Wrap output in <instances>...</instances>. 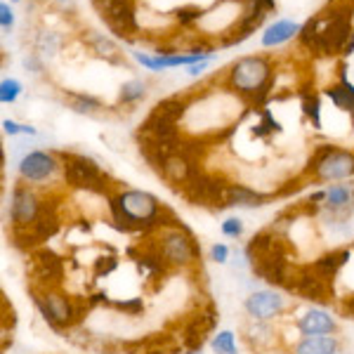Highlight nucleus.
I'll list each match as a JSON object with an SVG mask.
<instances>
[{
    "mask_svg": "<svg viewBox=\"0 0 354 354\" xmlns=\"http://www.w3.org/2000/svg\"><path fill=\"white\" fill-rule=\"evenodd\" d=\"M165 205L153 194L140 189H125L109 196L113 227L121 232H149Z\"/></svg>",
    "mask_w": 354,
    "mask_h": 354,
    "instance_id": "obj_1",
    "label": "nucleus"
},
{
    "mask_svg": "<svg viewBox=\"0 0 354 354\" xmlns=\"http://www.w3.org/2000/svg\"><path fill=\"white\" fill-rule=\"evenodd\" d=\"M272 59L267 55H248L236 59L227 71V85L250 104H262L272 90Z\"/></svg>",
    "mask_w": 354,
    "mask_h": 354,
    "instance_id": "obj_2",
    "label": "nucleus"
},
{
    "mask_svg": "<svg viewBox=\"0 0 354 354\" xmlns=\"http://www.w3.org/2000/svg\"><path fill=\"white\" fill-rule=\"evenodd\" d=\"M62 158V173L68 187L83 192L104 194L106 192V175L100 168V163L83 153H59Z\"/></svg>",
    "mask_w": 354,
    "mask_h": 354,
    "instance_id": "obj_3",
    "label": "nucleus"
},
{
    "mask_svg": "<svg viewBox=\"0 0 354 354\" xmlns=\"http://www.w3.org/2000/svg\"><path fill=\"white\" fill-rule=\"evenodd\" d=\"M156 250L161 253V258L168 267H189L198 260V248L194 243V236L185 227L165 230Z\"/></svg>",
    "mask_w": 354,
    "mask_h": 354,
    "instance_id": "obj_4",
    "label": "nucleus"
},
{
    "mask_svg": "<svg viewBox=\"0 0 354 354\" xmlns=\"http://www.w3.org/2000/svg\"><path fill=\"white\" fill-rule=\"evenodd\" d=\"M31 295H33V302H36L38 312L43 314V319L50 324L55 330H62V328H68L71 324H76L78 319V307L76 302L66 295L57 293V290H45V293H36L31 288Z\"/></svg>",
    "mask_w": 354,
    "mask_h": 354,
    "instance_id": "obj_5",
    "label": "nucleus"
},
{
    "mask_svg": "<svg viewBox=\"0 0 354 354\" xmlns=\"http://www.w3.org/2000/svg\"><path fill=\"white\" fill-rule=\"evenodd\" d=\"M227 182L220 180L215 175H208L203 170H194L182 192L189 198L194 205H210V208H225V194H227Z\"/></svg>",
    "mask_w": 354,
    "mask_h": 354,
    "instance_id": "obj_6",
    "label": "nucleus"
},
{
    "mask_svg": "<svg viewBox=\"0 0 354 354\" xmlns=\"http://www.w3.org/2000/svg\"><path fill=\"white\" fill-rule=\"evenodd\" d=\"M317 182H340L354 177V151L340 149L333 147V151L328 156H324L322 161L314 165L310 173Z\"/></svg>",
    "mask_w": 354,
    "mask_h": 354,
    "instance_id": "obj_7",
    "label": "nucleus"
},
{
    "mask_svg": "<svg viewBox=\"0 0 354 354\" xmlns=\"http://www.w3.org/2000/svg\"><path fill=\"white\" fill-rule=\"evenodd\" d=\"M43 203L36 196V192L26 185H17L10 198V222L12 227H31L33 222L41 218Z\"/></svg>",
    "mask_w": 354,
    "mask_h": 354,
    "instance_id": "obj_8",
    "label": "nucleus"
},
{
    "mask_svg": "<svg viewBox=\"0 0 354 354\" xmlns=\"http://www.w3.org/2000/svg\"><path fill=\"white\" fill-rule=\"evenodd\" d=\"M62 170L59 153L31 151L19 161V175L24 182H48Z\"/></svg>",
    "mask_w": 354,
    "mask_h": 354,
    "instance_id": "obj_9",
    "label": "nucleus"
},
{
    "mask_svg": "<svg viewBox=\"0 0 354 354\" xmlns=\"http://www.w3.org/2000/svg\"><path fill=\"white\" fill-rule=\"evenodd\" d=\"M286 290L300 295L305 300H314V302H328V283L324 279H319L310 267H293V274H290Z\"/></svg>",
    "mask_w": 354,
    "mask_h": 354,
    "instance_id": "obj_10",
    "label": "nucleus"
},
{
    "mask_svg": "<svg viewBox=\"0 0 354 354\" xmlns=\"http://www.w3.org/2000/svg\"><path fill=\"white\" fill-rule=\"evenodd\" d=\"M243 307L255 322H270L286 310V298L277 290H255L243 300Z\"/></svg>",
    "mask_w": 354,
    "mask_h": 354,
    "instance_id": "obj_11",
    "label": "nucleus"
},
{
    "mask_svg": "<svg viewBox=\"0 0 354 354\" xmlns=\"http://www.w3.org/2000/svg\"><path fill=\"white\" fill-rule=\"evenodd\" d=\"M215 326H218V312L213 307H205L203 312H198L196 317L189 319V324L185 326V335H182V342L189 347L192 352L201 350L205 335L210 333Z\"/></svg>",
    "mask_w": 354,
    "mask_h": 354,
    "instance_id": "obj_12",
    "label": "nucleus"
},
{
    "mask_svg": "<svg viewBox=\"0 0 354 354\" xmlns=\"http://www.w3.org/2000/svg\"><path fill=\"white\" fill-rule=\"evenodd\" d=\"M324 95H326L328 100L338 106V109L350 113L352 125H354V85L350 83V78H347L345 64L338 66V83L328 85V88L324 90Z\"/></svg>",
    "mask_w": 354,
    "mask_h": 354,
    "instance_id": "obj_13",
    "label": "nucleus"
},
{
    "mask_svg": "<svg viewBox=\"0 0 354 354\" xmlns=\"http://www.w3.org/2000/svg\"><path fill=\"white\" fill-rule=\"evenodd\" d=\"M295 328L302 335H330L338 330V324H335V319L326 310H307L295 322Z\"/></svg>",
    "mask_w": 354,
    "mask_h": 354,
    "instance_id": "obj_14",
    "label": "nucleus"
},
{
    "mask_svg": "<svg viewBox=\"0 0 354 354\" xmlns=\"http://www.w3.org/2000/svg\"><path fill=\"white\" fill-rule=\"evenodd\" d=\"M102 19L109 24V28L116 33V36L128 38L130 33L137 31V17H135V3H133V0H121V3H118L106 17H102Z\"/></svg>",
    "mask_w": 354,
    "mask_h": 354,
    "instance_id": "obj_15",
    "label": "nucleus"
},
{
    "mask_svg": "<svg viewBox=\"0 0 354 354\" xmlns=\"http://www.w3.org/2000/svg\"><path fill=\"white\" fill-rule=\"evenodd\" d=\"M347 260H350V248L330 250V253L319 255L310 265V270L317 274L319 279H324V281L333 286V279L338 277V272L347 265Z\"/></svg>",
    "mask_w": 354,
    "mask_h": 354,
    "instance_id": "obj_16",
    "label": "nucleus"
},
{
    "mask_svg": "<svg viewBox=\"0 0 354 354\" xmlns=\"http://www.w3.org/2000/svg\"><path fill=\"white\" fill-rule=\"evenodd\" d=\"M194 170H196V163H192L185 153L175 151V153H170V156L165 158V163L161 168V177L165 182H170V185L185 187L187 182H189V177L194 175Z\"/></svg>",
    "mask_w": 354,
    "mask_h": 354,
    "instance_id": "obj_17",
    "label": "nucleus"
},
{
    "mask_svg": "<svg viewBox=\"0 0 354 354\" xmlns=\"http://www.w3.org/2000/svg\"><path fill=\"white\" fill-rule=\"evenodd\" d=\"M33 262H36V274L41 281L59 283L62 277H64V260H62L55 250L41 248L36 255H33Z\"/></svg>",
    "mask_w": 354,
    "mask_h": 354,
    "instance_id": "obj_18",
    "label": "nucleus"
},
{
    "mask_svg": "<svg viewBox=\"0 0 354 354\" xmlns=\"http://www.w3.org/2000/svg\"><path fill=\"white\" fill-rule=\"evenodd\" d=\"M272 198V194L255 192L245 185H230L225 194V205H236V208H260Z\"/></svg>",
    "mask_w": 354,
    "mask_h": 354,
    "instance_id": "obj_19",
    "label": "nucleus"
},
{
    "mask_svg": "<svg viewBox=\"0 0 354 354\" xmlns=\"http://www.w3.org/2000/svg\"><path fill=\"white\" fill-rule=\"evenodd\" d=\"M300 28L302 26L298 21H290V19L274 21V24L267 26L265 33H262V48H277V45H281V43H288L290 38H298Z\"/></svg>",
    "mask_w": 354,
    "mask_h": 354,
    "instance_id": "obj_20",
    "label": "nucleus"
},
{
    "mask_svg": "<svg viewBox=\"0 0 354 354\" xmlns=\"http://www.w3.org/2000/svg\"><path fill=\"white\" fill-rule=\"evenodd\" d=\"M83 43L90 45V50L102 57V59L111 62V64H123L121 59V50H118V45L111 41V38H106L104 33H97V31H85L83 33Z\"/></svg>",
    "mask_w": 354,
    "mask_h": 354,
    "instance_id": "obj_21",
    "label": "nucleus"
},
{
    "mask_svg": "<svg viewBox=\"0 0 354 354\" xmlns=\"http://www.w3.org/2000/svg\"><path fill=\"white\" fill-rule=\"evenodd\" d=\"M340 342L333 335H302L293 347V354H338Z\"/></svg>",
    "mask_w": 354,
    "mask_h": 354,
    "instance_id": "obj_22",
    "label": "nucleus"
},
{
    "mask_svg": "<svg viewBox=\"0 0 354 354\" xmlns=\"http://www.w3.org/2000/svg\"><path fill=\"white\" fill-rule=\"evenodd\" d=\"M354 198V189L347 185H333L326 189V201H324V208L330 210L333 215H342L350 210V203Z\"/></svg>",
    "mask_w": 354,
    "mask_h": 354,
    "instance_id": "obj_23",
    "label": "nucleus"
},
{
    "mask_svg": "<svg viewBox=\"0 0 354 354\" xmlns=\"http://www.w3.org/2000/svg\"><path fill=\"white\" fill-rule=\"evenodd\" d=\"M300 100L302 111L312 121L314 130H322V102H319V95H314L312 90H300Z\"/></svg>",
    "mask_w": 354,
    "mask_h": 354,
    "instance_id": "obj_24",
    "label": "nucleus"
},
{
    "mask_svg": "<svg viewBox=\"0 0 354 354\" xmlns=\"http://www.w3.org/2000/svg\"><path fill=\"white\" fill-rule=\"evenodd\" d=\"M68 102H71V109L76 113H97L102 109V102L93 95L85 93H66Z\"/></svg>",
    "mask_w": 354,
    "mask_h": 354,
    "instance_id": "obj_25",
    "label": "nucleus"
},
{
    "mask_svg": "<svg viewBox=\"0 0 354 354\" xmlns=\"http://www.w3.org/2000/svg\"><path fill=\"white\" fill-rule=\"evenodd\" d=\"M147 97V83L145 81H128L121 85V95H118V102L121 104H137L140 100Z\"/></svg>",
    "mask_w": 354,
    "mask_h": 354,
    "instance_id": "obj_26",
    "label": "nucleus"
},
{
    "mask_svg": "<svg viewBox=\"0 0 354 354\" xmlns=\"http://www.w3.org/2000/svg\"><path fill=\"white\" fill-rule=\"evenodd\" d=\"M281 130V123L272 116L270 109H260V123L253 125V137H267L272 133H279Z\"/></svg>",
    "mask_w": 354,
    "mask_h": 354,
    "instance_id": "obj_27",
    "label": "nucleus"
},
{
    "mask_svg": "<svg viewBox=\"0 0 354 354\" xmlns=\"http://www.w3.org/2000/svg\"><path fill=\"white\" fill-rule=\"evenodd\" d=\"M210 347H213L215 354H236V342H234V333L232 330H220L213 340H210Z\"/></svg>",
    "mask_w": 354,
    "mask_h": 354,
    "instance_id": "obj_28",
    "label": "nucleus"
},
{
    "mask_svg": "<svg viewBox=\"0 0 354 354\" xmlns=\"http://www.w3.org/2000/svg\"><path fill=\"white\" fill-rule=\"evenodd\" d=\"M173 15L180 26H192V24H196L205 12L198 8V5H185V8H177Z\"/></svg>",
    "mask_w": 354,
    "mask_h": 354,
    "instance_id": "obj_29",
    "label": "nucleus"
},
{
    "mask_svg": "<svg viewBox=\"0 0 354 354\" xmlns=\"http://www.w3.org/2000/svg\"><path fill=\"white\" fill-rule=\"evenodd\" d=\"M62 36L59 33H53V31H48V33H43L41 38H38V43H36V48H38V53H43V55H50L53 57L57 50L62 48Z\"/></svg>",
    "mask_w": 354,
    "mask_h": 354,
    "instance_id": "obj_30",
    "label": "nucleus"
},
{
    "mask_svg": "<svg viewBox=\"0 0 354 354\" xmlns=\"http://www.w3.org/2000/svg\"><path fill=\"white\" fill-rule=\"evenodd\" d=\"M19 95H21V83L19 81H15V78H5V81L0 83V102H3V104H15Z\"/></svg>",
    "mask_w": 354,
    "mask_h": 354,
    "instance_id": "obj_31",
    "label": "nucleus"
},
{
    "mask_svg": "<svg viewBox=\"0 0 354 354\" xmlns=\"http://www.w3.org/2000/svg\"><path fill=\"white\" fill-rule=\"evenodd\" d=\"M116 310H121L125 312L128 317H137V314H142L145 312V300L142 298H130V300H113L111 302Z\"/></svg>",
    "mask_w": 354,
    "mask_h": 354,
    "instance_id": "obj_32",
    "label": "nucleus"
},
{
    "mask_svg": "<svg viewBox=\"0 0 354 354\" xmlns=\"http://www.w3.org/2000/svg\"><path fill=\"white\" fill-rule=\"evenodd\" d=\"M118 267V258L116 255H102V258L95 260V277H109V274Z\"/></svg>",
    "mask_w": 354,
    "mask_h": 354,
    "instance_id": "obj_33",
    "label": "nucleus"
},
{
    "mask_svg": "<svg viewBox=\"0 0 354 354\" xmlns=\"http://www.w3.org/2000/svg\"><path fill=\"white\" fill-rule=\"evenodd\" d=\"M222 234L230 239H239L243 234V222L239 218H227L222 222Z\"/></svg>",
    "mask_w": 354,
    "mask_h": 354,
    "instance_id": "obj_34",
    "label": "nucleus"
},
{
    "mask_svg": "<svg viewBox=\"0 0 354 354\" xmlns=\"http://www.w3.org/2000/svg\"><path fill=\"white\" fill-rule=\"evenodd\" d=\"M210 260L218 262V265H225V262L230 260V248H227L225 243H215L213 248H210Z\"/></svg>",
    "mask_w": 354,
    "mask_h": 354,
    "instance_id": "obj_35",
    "label": "nucleus"
},
{
    "mask_svg": "<svg viewBox=\"0 0 354 354\" xmlns=\"http://www.w3.org/2000/svg\"><path fill=\"white\" fill-rule=\"evenodd\" d=\"M0 24H3V31H12L15 26V12L10 10L8 3L0 5Z\"/></svg>",
    "mask_w": 354,
    "mask_h": 354,
    "instance_id": "obj_36",
    "label": "nucleus"
},
{
    "mask_svg": "<svg viewBox=\"0 0 354 354\" xmlns=\"http://www.w3.org/2000/svg\"><path fill=\"white\" fill-rule=\"evenodd\" d=\"M50 3H53V8L59 10L62 15H76V10H78L76 0H50Z\"/></svg>",
    "mask_w": 354,
    "mask_h": 354,
    "instance_id": "obj_37",
    "label": "nucleus"
},
{
    "mask_svg": "<svg viewBox=\"0 0 354 354\" xmlns=\"http://www.w3.org/2000/svg\"><path fill=\"white\" fill-rule=\"evenodd\" d=\"M118 3H121V0H93V5H95L97 12H100V17H106Z\"/></svg>",
    "mask_w": 354,
    "mask_h": 354,
    "instance_id": "obj_38",
    "label": "nucleus"
},
{
    "mask_svg": "<svg viewBox=\"0 0 354 354\" xmlns=\"http://www.w3.org/2000/svg\"><path fill=\"white\" fill-rule=\"evenodd\" d=\"M3 130H5V135H10V137H15V135H19V133H24V125H19V123H15V121H3Z\"/></svg>",
    "mask_w": 354,
    "mask_h": 354,
    "instance_id": "obj_39",
    "label": "nucleus"
},
{
    "mask_svg": "<svg viewBox=\"0 0 354 354\" xmlns=\"http://www.w3.org/2000/svg\"><path fill=\"white\" fill-rule=\"evenodd\" d=\"M24 66H26V68H31V73H43V64H41V59H38L36 55L26 57V59H24Z\"/></svg>",
    "mask_w": 354,
    "mask_h": 354,
    "instance_id": "obj_40",
    "label": "nucleus"
},
{
    "mask_svg": "<svg viewBox=\"0 0 354 354\" xmlns=\"http://www.w3.org/2000/svg\"><path fill=\"white\" fill-rule=\"evenodd\" d=\"M324 201H326V189H319L307 196V203H324Z\"/></svg>",
    "mask_w": 354,
    "mask_h": 354,
    "instance_id": "obj_41",
    "label": "nucleus"
},
{
    "mask_svg": "<svg viewBox=\"0 0 354 354\" xmlns=\"http://www.w3.org/2000/svg\"><path fill=\"white\" fill-rule=\"evenodd\" d=\"M342 310H345V312H350L352 317H354V295H350V298H345V300H342Z\"/></svg>",
    "mask_w": 354,
    "mask_h": 354,
    "instance_id": "obj_42",
    "label": "nucleus"
},
{
    "mask_svg": "<svg viewBox=\"0 0 354 354\" xmlns=\"http://www.w3.org/2000/svg\"><path fill=\"white\" fill-rule=\"evenodd\" d=\"M205 66H208V62H201V64H194V66H189V76H198V73H201Z\"/></svg>",
    "mask_w": 354,
    "mask_h": 354,
    "instance_id": "obj_43",
    "label": "nucleus"
},
{
    "mask_svg": "<svg viewBox=\"0 0 354 354\" xmlns=\"http://www.w3.org/2000/svg\"><path fill=\"white\" fill-rule=\"evenodd\" d=\"M12 3H21V0H12Z\"/></svg>",
    "mask_w": 354,
    "mask_h": 354,
    "instance_id": "obj_44",
    "label": "nucleus"
},
{
    "mask_svg": "<svg viewBox=\"0 0 354 354\" xmlns=\"http://www.w3.org/2000/svg\"><path fill=\"white\" fill-rule=\"evenodd\" d=\"M350 3H352V5H354V0H350Z\"/></svg>",
    "mask_w": 354,
    "mask_h": 354,
    "instance_id": "obj_45",
    "label": "nucleus"
},
{
    "mask_svg": "<svg viewBox=\"0 0 354 354\" xmlns=\"http://www.w3.org/2000/svg\"><path fill=\"white\" fill-rule=\"evenodd\" d=\"M352 250H354V243H352Z\"/></svg>",
    "mask_w": 354,
    "mask_h": 354,
    "instance_id": "obj_46",
    "label": "nucleus"
},
{
    "mask_svg": "<svg viewBox=\"0 0 354 354\" xmlns=\"http://www.w3.org/2000/svg\"><path fill=\"white\" fill-rule=\"evenodd\" d=\"M192 354H198V352H192Z\"/></svg>",
    "mask_w": 354,
    "mask_h": 354,
    "instance_id": "obj_47",
    "label": "nucleus"
}]
</instances>
